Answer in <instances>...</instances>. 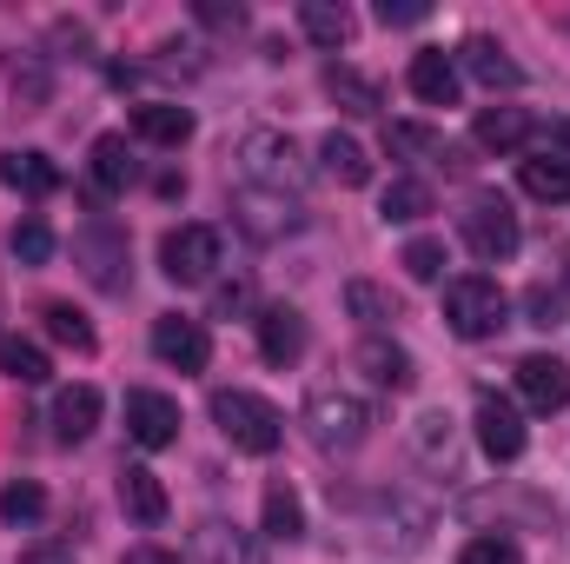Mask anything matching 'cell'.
Returning a JSON list of instances; mask_svg holds the SVG:
<instances>
[{
	"instance_id": "obj_36",
	"label": "cell",
	"mask_w": 570,
	"mask_h": 564,
	"mask_svg": "<svg viewBox=\"0 0 570 564\" xmlns=\"http://www.w3.org/2000/svg\"><path fill=\"white\" fill-rule=\"evenodd\" d=\"M399 266L412 273L419 285H431V280H444V240H431V233H419L405 253H399Z\"/></svg>"
},
{
	"instance_id": "obj_26",
	"label": "cell",
	"mask_w": 570,
	"mask_h": 564,
	"mask_svg": "<svg viewBox=\"0 0 570 564\" xmlns=\"http://www.w3.org/2000/svg\"><path fill=\"white\" fill-rule=\"evenodd\" d=\"M259 518H266V538H279V545H292L298 532H305V505H298V492L292 485H266V498H259Z\"/></svg>"
},
{
	"instance_id": "obj_28",
	"label": "cell",
	"mask_w": 570,
	"mask_h": 564,
	"mask_svg": "<svg viewBox=\"0 0 570 564\" xmlns=\"http://www.w3.org/2000/svg\"><path fill=\"white\" fill-rule=\"evenodd\" d=\"M379 213L392 220V226H419L431 213V186L425 179H412V173H399L392 186H385V200H379Z\"/></svg>"
},
{
	"instance_id": "obj_45",
	"label": "cell",
	"mask_w": 570,
	"mask_h": 564,
	"mask_svg": "<svg viewBox=\"0 0 570 564\" xmlns=\"http://www.w3.org/2000/svg\"><path fill=\"white\" fill-rule=\"evenodd\" d=\"M246 305V285L233 280V285H219V312H239Z\"/></svg>"
},
{
	"instance_id": "obj_7",
	"label": "cell",
	"mask_w": 570,
	"mask_h": 564,
	"mask_svg": "<svg viewBox=\"0 0 570 564\" xmlns=\"http://www.w3.org/2000/svg\"><path fill=\"white\" fill-rule=\"evenodd\" d=\"M73 260H80V273L100 285V292H127V233H120V226L94 220V226L73 240Z\"/></svg>"
},
{
	"instance_id": "obj_6",
	"label": "cell",
	"mask_w": 570,
	"mask_h": 564,
	"mask_svg": "<svg viewBox=\"0 0 570 564\" xmlns=\"http://www.w3.org/2000/svg\"><path fill=\"white\" fill-rule=\"evenodd\" d=\"M159 273L173 285H206L219 273V233L213 226H173L159 240Z\"/></svg>"
},
{
	"instance_id": "obj_5",
	"label": "cell",
	"mask_w": 570,
	"mask_h": 564,
	"mask_svg": "<svg viewBox=\"0 0 570 564\" xmlns=\"http://www.w3.org/2000/svg\"><path fill=\"white\" fill-rule=\"evenodd\" d=\"M464 246L484 260V266H498V260H511L518 253V240H524V226H518V213H511V200H498V193H478L471 206H464Z\"/></svg>"
},
{
	"instance_id": "obj_23",
	"label": "cell",
	"mask_w": 570,
	"mask_h": 564,
	"mask_svg": "<svg viewBox=\"0 0 570 564\" xmlns=\"http://www.w3.org/2000/svg\"><path fill=\"white\" fill-rule=\"evenodd\" d=\"M120 505H127V518L159 525V518H166V485H159L146 465H120Z\"/></svg>"
},
{
	"instance_id": "obj_35",
	"label": "cell",
	"mask_w": 570,
	"mask_h": 564,
	"mask_svg": "<svg viewBox=\"0 0 570 564\" xmlns=\"http://www.w3.org/2000/svg\"><path fill=\"white\" fill-rule=\"evenodd\" d=\"M40 512H47V492H40L33 478H13V485L0 492V518H7V525H33Z\"/></svg>"
},
{
	"instance_id": "obj_16",
	"label": "cell",
	"mask_w": 570,
	"mask_h": 564,
	"mask_svg": "<svg viewBox=\"0 0 570 564\" xmlns=\"http://www.w3.org/2000/svg\"><path fill=\"white\" fill-rule=\"evenodd\" d=\"M193 552H199V564H259V545L239 525H226V518H206L193 532Z\"/></svg>"
},
{
	"instance_id": "obj_8",
	"label": "cell",
	"mask_w": 570,
	"mask_h": 564,
	"mask_svg": "<svg viewBox=\"0 0 570 564\" xmlns=\"http://www.w3.org/2000/svg\"><path fill=\"white\" fill-rule=\"evenodd\" d=\"M153 359H159V366H173V372H206L213 339H206V325H199V319L166 312V319H153Z\"/></svg>"
},
{
	"instance_id": "obj_20",
	"label": "cell",
	"mask_w": 570,
	"mask_h": 564,
	"mask_svg": "<svg viewBox=\"0 0 570 564\" xmlns=\"http://www.w3.org/2000/svg\"><path fill=\"white\" fill-rule=\"evenodd\" d=\"M318 166H325V179H338V186H365V179H372V153L352 140V134H338V127L318 140Z\"/></svg>"
},
{
	"instance_id": "obj_18",
	"label": "cell",
	"mask_w": 570,
	"mask_h": 564,
	"mask_svg": "<svg viewBox=\"0 0 570 564\" xmlns=\"http://www.w3.org/2000/svg\"><path fill=\"white\" fill-rule=\"evenodd\" d=\"M405 80H412V94H419L425 107H458V87H464V80H458V60H451V54H419Z\"/></svg>"
},
{
	"instance_id": "obj_31",
	"label": "cell",
	"mask_w": 570,
	"mask_h": 564,
	"mask_svg": "<svg viewBox=\"0 0 570 564\" xmlns=\"http://www.w3.org/2000/svg\"><path fill=\"white\" fill-rule=\"evenodd\" d=\"M345 312H352L358 325H372V332H379V325H392V319H399V299H392L385 285H372V280H352V285H345Z\"/></svg>"
},
{
	"instance_id": "obj_25",
	"label": "cell",
	"mask_w": 570,
	"mask_h": 564,
	"mask_svg": "<svg viewBox=\"0 0 570 564\" xmlns=\"http://www.w3.org/2000/svg\"><path fill=\"white\" fill-rule=\"evenodd\" d=\"M298 33H305L312 47H345V40H352V13H345L338 0H305V7H298Z\"/></svg>"
},
{
	"instance_id": "obj_43",
	"label": "cell",
	"mask_w": 570,
	"mask_h": 564,
	"mask_svg": "<svg viewBox=\"0 0 570 564\" xmlns=\"http://www.w3.org/2000/svg\"><path fill=\"white\" fill-rule=\"evenodd\" d=\"M544 153L570 159V120H551V127H544Z\"/></svg>"
},
{
	"instance_id": "obj_29",
	"label": "cell",
	"mask_w": 570,
	"mask_h": 564,
	"mask_svg": "<svg viewBox=\"0 0 570 564\" xmlns=\"http://www.w3.org/2000/svg\"><path fill=\"white\" fill-rule=\"evenodd\" d=\"M0 372H7L13 386H47V379H53V359H47L33 339H0Z\"/></svg>"
},
{
	"instance_id": "obj_12",
	"label": "cell",
	"mask_w": 570,
	"mask_h": 564,
	"mask_svg": "<svg viewBox=\"0 0 570 564\" xmlns=\"http://www.w3.org/2000/svg\"><path fill=\"white\" fill-rule=\"evenodd\" d=\"M127 438L140 451H166L179 438V406L166 392H127Z\"/></svg>"
},
{
	"instance_id": "obj_22",
	"label": "cell",
	"mask_w": 570,
	"mask_h": 564,
	"mask_svg": "<svg viewBox=\"0 0 570 564\" xmlns=\"http://www.w3.org/2000/svg\"><path fill=\"white\" fill-rule=\"evenodd\" d=\"M0 179H7L13 193H27V200H47V193L60 186V166H53L47 153H0Z\"/></svg>"
},
{
	"instance_id": "obj_10",
	"label": "cell",
	"mask_w": 570,
	"mask_h": 564,
	"mask_svg": "<svg viewBox=\"0 0 570 564\" xmlns=\"http://www.w3.org/2000/svg\"><path fill=\"white\" fill-rule=\"evenodd\" d=\"M352 366L379 386V392H412L419 386V359L405 352V346H392V339H358V352H352Z\"/></svg>"
},
{
	"instance_id": "obj_21",
	"label": "cell",
	"mask_w": 570,
	"mask_h": 564,
	"mask_svg": "<svg viewBox=\"0 0 570 564\" xmlns=\"http://www.w3.org/2000/svg\"><path fill=\"white\" fill-rule=\"evenodd\" d=\"M471 140L484 146V153H511V146L531 140V114H524V107H484V114L471 120Z\"/></svg>"
},
{
	"instance_id": "obj_44",
	"label": "cell",
	"mask_w": 570,
	"mask_h": 564,
	"mask_svg": "<svg viewBox=\"0 0 570 564\" xmlns=\"http://www.w3.org/2000/svg\"><path fill=\"white\" fill-rule=\"evenodd\" d=\"M120 564H179V552H159V545H134Z\"/></svg>"
},
{
	"instance_id": "obj_32",
	"label": "cell",
	"mask_w": 570,
	"mask_h": 564,
	"mask_svg": "<svg viewBox=\"0 0 570 564\" xmlns=\"http://www.w3.org/2000/svg\"><path fill=\"white\" fill-rule=\"evenodd\" d=\"M325 94H332L345 114H358V120L379 114V87H372L365 74H352V67H325Z\"/></svg>"
},
{
	"instance_id": "obj_9",
	"label": "cell",
	"mask_w": 570,
	"mask_h": 564,
	"mask_svg": "<svg viewBox=\"0 0 570 564\" xmlns=\"http://www.w3.org/2000/svg\"><path fill=\"white\" fill-rule=\"evenodd\" d=\"M478 445H484V458H498V465H511V458H524V412L511 406V399H498V392H484L478 399Z\"/></svg>"
},
{
	"instance_id": "obj_15",
	"label": "cell",
	"mask_w": 570,
	"mask_h": 564,
	"mask_svg": "<svg viewBox=\"0 0 570 564\" xmlns=\"http://www.w3.org/2000/svg\"><path fill=\"white\" fill-rule=\"evenodd\" d=\"M239 226L253 240H279V233H298L305 226V213L292 200H273V193H239Z\"/></svg>"
},
{
	"instance_id": "obj_3",
	"label": "cell",
	"mask_w": 570,
	"mask_h": 564,
	"mask_svg": "<svg viewBox=\"0 0 570 564\" xmlns=\"http://www.w3.org/2000/svg\"><path fill=\"white\" fill-rule=\"evenodd\" d=\"M305 425L325 451H358L372 438V406L352 386H312L305 392Z\"/></svg>"
},
{
	"instance_id": "obj_1",
	"label": "cell",
	"mask_w": 570,
	"mask_h": 564,
	"mask_svg": "<svg viewBox=\"0 0 570 564\" xmlns=\"http://www.w3.org/2000/svg\"><path fill=\"white\" fill-rule=\"evenodd\" d=\"M233 166H239V179H246V193H273V200H292L298 186H305V159H298V146L273 134V127H253L246 140L233 146Z\"/></svg>"
},
{
	"instance_id": "obj_34",
	"label": "cell",
	"mask_w": 570,
	"mask_h": 564,
	"mask_svg": "<svg viewBox=\"0 0 570 564\" xmlns=\"http://www.w3.org/2000/svg\"><path fill=\"white\" fill-rule=\"evenodd\" d=\"M412 438H419V458H425V465H438V471H451L458 445H451V419H444V412H425Z\"/></svg>"
},
{
	"instance_id": "obj_2",
	"label": "cell",
	"mask_w": 570,
	"mask_h": 564,
	"mask_svg": "<svg viewBox=\"0 0 570 564\" xmlns=\"http://www.w3.org/2000/svg\"><path fill=\"white\" fill-rule=\"evenodd\" d=\"M213 425L226 431V445L233 451H246V458H273L285 438V419L259 399V392H213Z\"/></svg>"
},
{
	"instance_id": "obj_40",
	"label": "cell",
	"mask_w": 570,
	"mask_h": 564,
	"mask_svg": "<svg viewBox=\"0 0 570 564\" xmlns=\"http://www.w3.org/2000/svg\"><path fill=\"white\" fill-rule=\"evenodd\" d=\"M425 13H431L425 0H379V20H385V27H419Z\"/></svg>"
},
{
	"instance_id": "obj_13",
	"label": "cell",
	"mask_w": 570,
	"mask_h": 564,
	"mask_svg": "<svg viewBox=\"0 0 570 564\" xmlns=\"http://www.w3.org/2000/svg\"><path fill=\"white\" fill-rule=\"evenodd\" d=\"M458 60H464V74H471L484 94H518V87H524V67H518L491 33H471V40L458 47Z\"/></svg>"
},
{
	"instance_id": "obj_39",
	"label": "cell",
	"mask_w": 570,
	"mask_h": 564,
	"mask_svg": "<svg viewBox=\"0 0 570 564\" xmlns=\"http://www.w3.org/2000/svg\"><path fill=\"white\" fill-rule=\"evenodd\" d=\"M385 146H392V153H431V159H444V140H438L431 127H412V120L385 127Z\"/></svg>"
},
{
	"instance_id": "obj_11",
	"label": "cell",
	"mask_w": 570,
	"mask_h": 564,
	"mask_svg": "<svg viewBox=\"0 0 570 564\" xmlns=\"http://www.w3.org/2000/svg\"><path fill=\"white\" fill-rule=\"evenodd\" d=\"M518 399H524L531 412H564L570 406V366L551 359V352L518 359Z\"/></svg>"
},
{
	"instance_id": "obj_19",
	"label": "cell",
	"mask_w": 570,
	"mask_h": 564,
	"mask_svg": "<svg viewBox=\"0 0 570 564\" xmlns=\"http://www.w3.org/2000/svg\"><path fill=\"white\" fill-rule=\"evenodd\" d=\"M134 134L146 146H186L193 140V114L173 107V100H146V107H134Z\"/></svg>"
},
{
	"instance_id": "obj_30",
	"label": "cell",
	"mask_w": 570,
	"mask_h": 564,
	"mask_svg": "<svg viewBox=\"0 0 570 564\" xmlns=\"http://www.w3.org/2000/svg\"><path fill=\"white\" fill-rule=\"evenodd\" d=\"M47 94H53L47 60H40V54H13V107H20V114H40Z\"/></svg>"
},
{
	"instance_id": "obj_42",
	"label": "cell",
	"mask_w": 570,
	"mask_h": 564,
	"mask_svg": "<svg viewBox=\"0 0 570 564\" xmlns=\"http://www.w3.org/2000/svg\"><path fill=\"white\" fill-rule=\"evenodd\" d=\"M199 20H206V27H239V20H246V7H226V0H199Z\"/></svg>"
},
{
	"instance_id": "obj_14",
	"label": "cell",
	"mask_w": 570,
	"mask_h": 564,
	"mask_svg": "<svg viewBox=\"0 0 570 564\" xmlns=\"http://www.w3.org/2000/svg\"><path fill=\"white\" fill-rule=\"evenodd\" d=\"M259 352H266V366H298V352H305L298 305H266L259 312Z\"/></svg>"
},
{
	"instance_id": "obj_38",
	"label": "cell",
	"mask_w": 570,
	"mask_h": 564,
	"mask_svg": "<svg viewBox=\"0 0 570 564\" xmlns=\"http://www.w3.org/2000/svg\"><path fill=\"white\" fill-rule=\"evenodd\" d=\"M458 564H524V552H518V538H504V532H478V538L458 552Z\"/></svg>"
},
{
	"instance_id": "obj_24",
	"label": "cell",
	"mask_w": 570,
	"mask_h": 564,
	"mask_svg": "<svg viewBox=\"0 0 570 564\" xmlns=\"http://www.w3.org/2000/svg\"><path fill=\"white\" fill-rule=\"evenodd\" d=\"M518 186H524L531 200L558 206V200H570V159H558V153H531V159L518 166Z\"/></svg>"
},
{
	"instance_id": "obj_37",
	"label": "cell",
	"mask_w": 570,
	"mask_h": 564,
	"mask_svg": "<svg viewBox=\"0 0 570 564\" xmlns=\"http://www.w3.org/2000/svg\"><path fill=\"white\" fill-rule=\"evenodd\" d=\"M13 260L20 266H47L53 260V226L47 220H20L13 226Z\"/></svg>"
},
{
	"instance_id": "obj_27",
	"label": "cell",
	"mask_w": 570,
	"mask_h": 564,
	"mask_svg": "<svg viewBox=\"0 0 570 564\" xmlns=\"http://www.w3.org/2000/svg\"><path fill=\"white\" fill-rule=\"evenodd\" d=\"M87 159H94V186H100V193H127V186H134V153H127L120 134H100Z\"/></svg>"
},
{
	"instance_id": "obj_41",
	"label": "cell",
	"mask_w": 570,
	"mask_h": 564,
	"mask_svg": "<svg viewBox=\"0 0 570 564\" xmlns=\"http://www.w3.org/2000/svg\"><path fill=\"white\" fill-rule=\"evenodd\" d=\"M524 312H531V325H558V292L551 285H531L524 292Z\"/></svg>"
},
{
	"instance_id": "obj_33",
	"label": "cell",
	"mask_w": 570,
	"mask_h": 564,
	"mask_svg": "<svg viewBox=\"0 0 570 564\" xmlns=\"http://www.w3.org/2000/svg\"><path fill=\"white\" fill-rule=\"evenodd\" d=\"M40 319H47V332H53L60 346H73V352H94V325H87V319L67 305V299H47V305H40Z\"/></svg>"
},
{
	"instance_id": "obj_4",
	"label": "cell",
	"mask_w": 570,
	"mask_h": 564,
	"mask_svg": "<svg viewBox=\"0 0 570 564\" xmlns=\"http://www.w3.org/2000/svg\"><path fill=\"white\" fill-rule=\"evenodd\" d=\"M444 325H451L458 339H491V332H504V325H511V299H504V285L484 280V273L451 280L444 285Z\"/></svg>"
},
{
	"instance_id": "obj_17",
	"label": "cell",
	"mask_w": 570,
	"mask_h": 564,
	"mask_svg": "<svg viewBox=\"0 0 570 564\" xmlns=\"http://www.w3.org/2000/svg\"><path fill=\"white\" fill-rule=\"evenodd\" d=\"M94 425H100V392H94V386H67V392L53 399V438H60V445L94 438Z\"/></svg>"
}]
</instances>
